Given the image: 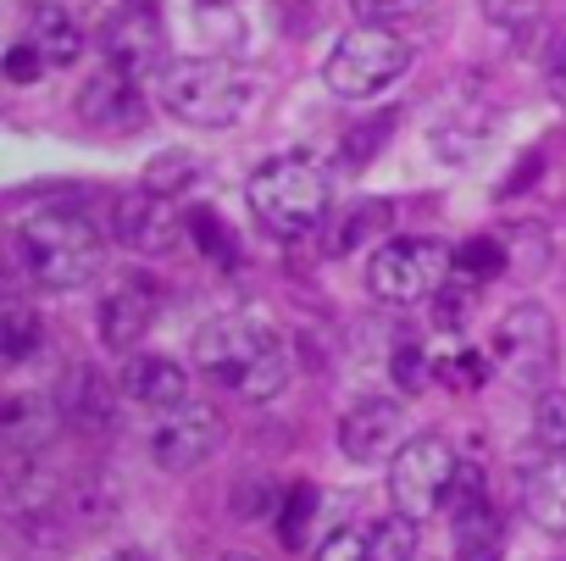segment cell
I'll return each mask as SVG.
<instances>
[{"label": "cell", "mask_w": 566, "mask_h": 561, "mask_svg": "<svg viewBox=\"0 0 566 561\" xmlns=\"http://www.w3.org/2000/svg\"><path fill=\"white\" fill-rule=\"evenodd\" d=\"M123 395L145 412H172L189 401V373L167 356H128L123 367Z\"/></svg>", "instance_id": "d6986e66"}, {"label": "cell", "mask_w": 566, "mask_h": 561, "mask_svg": "<svg viewBox=\"0 0 566 561\" xmlns=\"http://www.w3.org/2000/svg\"><path fill=\"white\" fill-rule=\"evenodd\" d=\"M161 318V284L145 272H128L101 295V312H95V329H101V345L117 351V356H134V345L156 329Z\"/></svg>", "instance_id": "8fae6325"}, {"label": "cell", "mask_w": 566, "mask_h": 561, "mask_svg": "<svg viewBox=\"0 0 566 561\" xmlns=\"http://www.w3.org/2000/svg\"><path fill=\"white\" fill-rule=\"evenodd\" d=\"M389 373H395V384H400L406 395H422V389H428V378H439V367H433L417 345H400V351L389 356Z\"/></svg>", "instance_id": "d6a6232c"}, {"label": "cell", "mask_w": 566, "mask_h": 561, "mask_svg": "<svg viewBox=\"0 0 566 561\" xmlns=\"http://www.w3.org/2000/svg\"><path fill=\"white\" fill-rule=\"evenodd\" d=\"M222 561H261V555H250V550H233V555H222Z\"/></svg>", "instance_id": "60d3db41"}, {"label": "cell", "mask_w": 566, "mask_h": 561, "mask_svg": "<svg viewBox=\"0 0 566 561\" xmlns=\"http://www.w3.org/2000/svg\"><path fill=\"white\" fill-rule=\"evenodd\" d=\"M312 561H373V528H334Z\"/></svg>", "instance_id": "1f68e13d"}, {"label": "cell", "mask_w": 566, "mask_h": 561, "mask_svg": "<svg viewBox=\"0 0 566 561\" xmlns=\"http://www.w3.org/2000/svg\"><path fill=\"white\" fill-rule=\"evenodd\" d=\"M522 517L538 533H566V450H538L522 467Z\"/></svg>", "instance_id": "ac0fdd59"}, {"label": "cell", "mask_w": 566, "mask_h": 561, "mask_svg": "<svg viewBox=\"0 0 566 561\" xmlns=\"http://www.w3.org/2000/svg\"><path fill=\"white\" fill-rule=\"evenodd\" d=\"M250 217L261 222V233L272 239H312L328 217V173L312 156H272L266 167L250 173Z\"/></svg>", "instance_id": "3957f363"}, {"label": "cell", "mask_w": 566, "mask_h": 561, "mask_svg": "<svg viewBox=\"0 0 566 561\" xmlns=\"http://www.w3.org/2000/svg\"><path fill=\"white\" fill-rule=\"evenodd\" d=\"M23 40L45 56V67H73L84 56V23L67 12V7H51V0H40V7H29L23 18Z\"/></svg>", "instance_id": "ffe728a7"}, {"label": "cell", "mask_w": 566, "mask_h": 561, "mask_svg": "<svg viewBox=\"0 0 566 561\" xmlns=\"http://www.w3.org/2000/svg\"><path fill=\"white\" fill-rule=\"evenodd\" d=\"M505 267H511V245L494 239V233H472L450 250V278H461V284H472V290H483Z\"/></svg>", "instance_id": "7402d4cb"}, {"label": "cell", "mask_w": 566, "mask_h": 561, "mask_svg": "<svg viewBox=\"0 0 566 561\" xmlns=\"http://www.w3.org/2000/svg\"><path fill=\"white\" fill-rule=\"evenodd\" d=\"M317 484H295L290 495H283V506H277V539H283V550H306V539H312V522H317Z\"/></svg>", "instance_id": "cb8c5ba5"}, {"label": "cell", "mask_w": 566, "mask_h": 561, "mask_svg": "<svg viewBox=\"0 0 566 561\" xmlns=\"http://www.w3.org/2000/svg\"><path fill=\"white\" fill-rule=\"evenodd\" d=\"M389 228H395V206H389V200H356V211L334 222L328 256H350V250H361V245H384Z\"/></svg>", "instance_id": "44dd1931"}, {"label": "cell", "mask_w": 566, "mask_h": 561, "mask_svg": "<svg viewBox=\"0 0 566 561\" xmlns=\"http://www.w3.org/2000/svg\"><path fill=\"white\" fill-rule=\"evenodd\" d=\"M455 561H500V544H483V550H455Z\"/></svg>", "instance_id": "f35d334b"}, {"label": "cell", "mask_w": 566, "mask_h": 561, "mask_svg": "<svg viewBox=\"0 0 566 561\" xmlns=\"http://www.w3.org/2000/svg\"><path fill=\"white\" fill-rule=\"evenodd\" d=\"M40 340H45V329H40L34 307L7 301V312H0V362H7V367H23V362L40 351Z\"/></svg>", "instance_id": "603a6c76"}, {"label": "cell", "mask_w": 566, "mask_h": 561, "mask_svg": "<svg viewBox=\"0 0 566 561\" xmlns=\"http://www.w3.org/2000/svg\"><path fill=\"white\" fill-rule=\"evenodd\" d=\"M455 472H461L455 450H450L439 434H417V439L389 461V500H395V511H406L411 522L439 517V506H444L450 489H455Z\"/></svg>", "instance_id": "ba28073f"}, {"label": "cell", "mask_w": 566, "mask_h": 561, "mask_svg": "<svg viewBox=\"0 0 566 561\" xmlns=\"http://www.w3.org/2000/svg\"><path fill=\"white\" fill-rule=\"evenodd\" d=\"M489 362H494V373L505 378V384H516V389H549V378H555V362H560V340H555V318L538 307V301H516L500 323H494V334H489Z\"/></svg>", "instance_id": "8992f818"}, {"label": "cell", "mask_w": 566, "mask_h": 561, "mask_svg": "<svg viewBox=\"0 0 566 561\" xmlns=\"http://www.w3.org/2000/svg\"><path fill=\"white\" fill-rule=\"evenodd\" d=\"M56 412H62V423H67L73 434H106V428L117 423V384H112L101 367L78 362V367H67L62 384H56Z\"/></svg>", "instance_id": "e0dca14e"}, {"label": "cell", "mask_w": 566, "mask_h": 561, "mask_svg": "<svg viewBox=\"0 0 566 561\" xmlns=\"http://www.w3.org/2000/svg\"><path fill=\"white\" fill-rule=\"evenodd\" d=\"M250 95V73L228 56H184L161 67V106L189 128H233Z\"/></svg>", "instance_id": "277c9868"}, {"label": "cell", "mask_w": 566, "mask_h": 561, "mask_svg": "<svg viewBox=\"0 0 566 561\" xmlns=\"http://www.w3.org/2000/svg\"><path fill=\"white\" fill-rule=\"evenodd\" d=\"M195 178H200V162H195L189 150H161V156L145 167V189H156V195H167V200H178Z\"/></svg>", "instance_id": "484cf974"}, {"label": "cell", "mask_w": 566, "mask_h": 561, "mask_svg": "<svg viewBox=\"0 0 566 561\" xmlns=\"http://www.w3.org/2000/svg\"><path fill=\"white\" fill-rule=\"evenodd\" d=\"M489 356H478V351H461V356H450V362H439V378H450V384H461V389H472V384H483L489 378Z\"/></svg>", "instance_id": "d590c367"}, {"label": "cell", "mask_w": 566, "mask_h": 561, "mask_svg": "<svg viewBox=\"0 0 566 561\" xmlns=\"http://www.w3.org/2000/svg\"><path fill=\"white\" fill-rule=\"evenodd\" d=\"M472 312H478V290L461 284V278H444V290L433 295V323H439V334H467Z\"/></svg>", "instance_id": "4316f807"}, {"label": "cell", "mask_w": 566, "mask_h": 561, "mask_svg": "<svg viewBox=\"0 0 566 561\" xmlns=\"http://www.w3.org/2000/svg\"><path fill=\"white\" fill-rule=\"evenodd\" d=\"M373 561H417V522L406 511L373 522Z\"/></svg>", "instance_id": "83f0119b"}, {"label": "cell", "mask_w": 566, "mask_h": 561, "mask_svg": "<svg viewBox=\"0 0 566 561\" xmlns=\"http://www.w3.org/2000/svg\"><path fill=\"white\" fill-rule=\"evenodd\" d=\"M361 23H400V18H422L439 0H350Z\"/></svg>", "instance_id": "836d02e7"}, {"label": "cell", "mask_w": 566, "mask_h": 561, "mask_svg": "<svg viewBox=\"0 0 566 561\" xmlns=\"http://www.w3.org/2000/svg\"><path fill=\"white\" fill-rule=\"evenodd\" d=\"M544 7L549 0H483V12L500 34H533L544 23Z\"/></svg>", "instance_id": "4dcf8cb0"}, {"label": "cell", "mask_w": 566, "mask_h": 561, "mask_svg": "<svg viewBox=\"0 0 566 561\" xmlns=\"http://www.w3.org/2000/svg\"><path fill=\"white\" fill-rule=\"evenodd\" d=\"M45 73H51V67H45V56H40L29 40H18V45L7 51V79H12V84H34V79H45Z\"/></svg>", "instance_id": "8d00e7d4"}, {"label": "cell", "mask_w": 566, "mask_h": 561, "mask_svg": "<svg viewBox=\"0 0 566 561\" xmlns=\"http://www.w3.org/2000/svg\"><path fill=\"white\" fill-rule=\"evenodd\" d=\"M200 7H233V0H200Z\"/></svg>", "instance_id": "b9f144b4"}, {"label": "cell", "mask_w": 566, "mask_h": 561, "mask_svg": "<svg viewBox=\"0 0 566 561\" xmlns=\"http://www.w3.org/2000/svg\"><path fill=\"white\" fill-rule=\"evenodd\" d=\"M544 84H549V95L566 106V40L549 51V62H544Z\"/></svg>", "instance_id": "74e56055"}, {"label": "cell", "mask_w": 566, "mask_h": 561, "mask_svg": "<svg viewBox=\"0 0 566 561\" xmlns=\"http://www.w3.org/2000/svg\"><path fill=\"white\" fill-rule=\"evenodd\" d=\"M73 511H78L90 528H101V522L117 517V484H112L106 467H90V478L73 484Z\"/></svg>", "instance_id": "d4e9b609"}, {"label": "cell", "mask_w": 566, "mask_h": 561, "mask_svg": "<svg viewBox=\"0 0 566 561\" xmlns=\"http://www.w3.org/2000/svg\"><path fill=\"white\" fill-rule=\"evenodd\" d=\"M494 101H489V90L478 84V79H461L444 101H439V117H433V134H428V145H433V162H450V167H461V162H472L478 156V145L494 134Z\"/></svg>", "instance_id": "9c48e42d"}, {"label": "cell", "mask_w": 566, "mask_h": 561, "mask_svg": "<svg viewBox=\"0 0 566 561\" xmlns=\"http://www.w3.org/2000/svg\"><path fill=\"white\" fill-rule=\"evenodd\" d=\"M406 445H411V439H406V412H400V401L373 395V401H356V406L339 417V450H345V461H356V467H389Z\"/></svg>", "instance_id": "7c38bea8"}, {"label": "cell", "mask_w": 566, "mask_h": 561, "mask_svg": "<svg viewBox=\"0 0 566 561\" xmlns=\"http://www.w3.org/2000/svg\"><path fill=\"white\" fill-rule=\"evenodd\" d=\"M406 73H411V45L384 23H356L350 34H339V45L323 62V84L339 101H378Z\"/></svg>", "instance_id": "5b68a950"}, {"label": "cell", "mask_w": 566, "mask_h": 561, "mask_svg": "<svg viewBox=\"0 0 566 561\" xmlns=\"http://www.w3.org/2000/svg\"><path fill=\"white\" fill-rule=\"evenodd\" d=\"M56 401H40V395H12L0 406V461L12 467H29V461H45L51 439H56Z\"/></svg>", "instance_id": "2e32d148"}, {"label": "cell", "mask_w": 566, "mask_h": 561, "mask_svg": "<svg viewBox=\"0 0 566 561\" xmlns=\"http://www.w3.org/2000/svg\"><path fill=\"white\" fill-rule=\"evenodd\" d=\"M222 445V412L206 401H184L172 412H161L156 434H150V456L161 472H195L200 461H211Z\"/></svg>", "instance_id": "30bf717a"}, {"label": "cell", "mask_w": 566, "mask_h": 561, "mask_svg": "<svg viewBox=\"0 0 566 561\" xmlns=\"http://www.w3.org/2000/svg\"><path fill=\"white\" fill-rule=\"evenodd\" d=\"M450 250L439 239H384L367 261V290L384 307H422L444 290Z\"/></svg>", "instance_id": "52a82bcc"}, {"label": "cell", "mask_w": 566, "mask_h": 561, "mask_svg": "<svg viewBox=\"0 0 566 561\" xmlns=\"http://www.w3.org/2000/svg\"><path fill=\"white\" fill-rule=\"evenodd\" d=\"M389 128H395V117H378V123H367V128L345 134V167H367V162H373V150L389 139Z\"/></svg>", "instance_id": "e575fe53"}, {"label": "cell", "mask_w": 566, "mask_h": 561, "mask_svg": "<svg viewBox=\"0 0 566 561\" xmlns=\"http://www.w3.org/2000/svg\"><path fill=\"white\" fill-rule=\"evenodd\" d=\"M101 228L78 206H34L18 217V261L40 290H84L101 272Z\"/></svg>", "instance_id": "7a4b0ae2"}, {"label": "cell", "mask_w": 566, "mask_h": 561, "mask_svg": "<svg viewBox=\"0 0 566 561\" xmlns=\"http://www.w3.org/2000/svg\"><path fill=\"white\" fill-rule=\"evenodd\" d=\"M106 561H156V555H150V550H139V544H128V550H112Z\"/></svg>", "instance_id": "ab89813d"}, {"label": "cell", "mask_w": 566, "mask_h": 561, "mask_svg": "<svg viewBox=\"0 0 566 561\" xmlns=\"http://www.w3.org/2000/svg\"><path fill=\"white\" fill-rule=\"evenodd\" d=\"M78 117L95 128V134H134L145 128V95H139V79H128L123 67H101L90 73V84L78 90Z\"/></svg>", "instance_id": "9a60e30c"}, {"label": "cell", "mask_w": 566, "mask_h": 561, "mask_svg": "<svg viewBox=\"0 0 566 561\" xmlns=\"http://www.w3.org/2000/svg\"><path fill=\"white\" fill-rule=\"evenodd\" d=\"M117 239L134 250V256H167V250H178V239H189V222H184V211L167 200V195H156V189H134V195H123L117 200Z\"/></svg>", "instance_id": "5bb4252c"}, {"label": "cell", "mask_w": 566, "mask_h": 561, "mask_svg": "<svg viewBox=\"0 0 566 561\" xmlns=\"http://www.w3.org/2000/svg\"><path fill=\"white\" fill-rule=\"evenodd\" d=\"M184 222H189V239H195L211 261H233V233H228V222H222L211 206H189Z\"/></svg>", "instance_id": "f1b7e54d"}, {"label": "cell", "mask_w": 566, "mask_h": 561, "mask_svg": "<svg viewBox=\"0 0 566 561\" xmlns=\"http://www.w3.org/2000/svg\"><path fill=\"white\" fill-rule=\"evenodd\" d=\"M533 445L538 450H566V389H544L533 406Z\"/></svg>", "instance_id": "f546056e"}, {"label": "cell", "mask_w": 566, "mask_h": 561, "mask_svg": "<svg viewBox=\"0 0 566 561\" xmlns=\"http://www.w3.org/2000/svg\"><path fill=\"white\" fill-rule=\"evenodd\" d=\"M101 51L128 79H145L150 67H161L167 40H161V23H156V0H117V12L101 23Z\"/></svg>", "instance_id": "4fadbf2b"}, {"label": "cell", "mask_w": 566, "mask_h": 561, "mask_svg": "<svg viewBox=\"0 0 566 561\" xmlns=\"http://www.w3.org/2000/svg\"><path fill=\"white\" fill-rule=\"evenodd\" d=\"M195 367L222 384L228 395L261 406L277 401L283 384H290V351H283V334L255 318V312H228L217 323H206L195 334Z\"/></svg>", "instance_id": "6da1fadb"}]
</instances>
